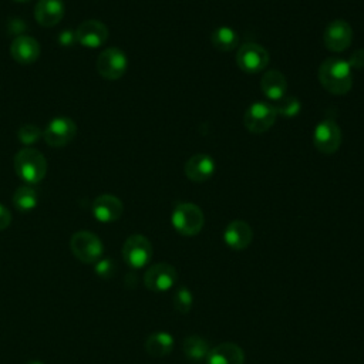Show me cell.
<instances>
[{"mask_svg":"<svg viewBox=\"0 0 364 364\" xmlns=\"http://www.w3.org/2000/svg\"><path fill=\"white\" fill-rule=\"evenodd\" d=\"M341 128L333 118L321 119L313 131V145L324 155H331L341 145Z\"/></svg>","mask_w":364,"mask_h":364,"instance_id":"5b68a950","label":"cell"},{"mask_svg":"<svg viewBox=\"0 0 364 364\" xmlns=\"http://www.w3.org/2000/svg\"><path fill=\"white\" fill-rule=\"evenodd\" d=\"M321 87L334 95H344L353 87L351 67L346 60L327 58L318 67Z\"/></svg>","mask_w":364,"mask_h":364,"instance_id":"6da1fadb","label":"cell"},{"mask_svg":"<svg viewBox=\"0 0 364 364\" xmlns=\"http://www.w3.org/2000/svg\"><path fill=\"white\" fill-rule=\"evenodd\" d=\"M210 43L212 46L222 53L233 51L239 44V36L237 33L228 26H219L216 27L210 34Z\"/></svg>","mask_w":364,"mask_h":364,"instance_id":"44dd1931","label":"cell"},{"mask_svg":"<svg viewBox=\"0 0 364 364\" xmlns=\"http://www.w3.org/2000/svg\"><path fill=\"white\" fill-rule=\"evenodd\" d=\"M77 134L75 122L68 117H55L53 118L46 129L43 131V136L50 146H64L70 144Z\"/></svg>","mask_w":364,"mask_h":364,"instance_id":"8fae6325","label":"cell"},{"mask_svg":"<svg viewBox=\"0 0 364 364\" xmlns=\"http://www.w3.org/2000/svg\"><path fill=\"white\" fill-rule=\"evenodd\" d=\"M14 169L24 182L38 183L47 173V159L40 151L27 146L16 154Z\"/></svg>","mask_w":364,"mask_h":364,"instance_id":"7a4b0ae2","label":"cell"},{"mask_svg":"<svg viewBox=\"0 0 364 364\" xmlns=\"http://www.w3.org/2000/svg\"><path fill=\"white\" fill-rule=\"evenodd\" d=\"M183 353L185 355L192 361H200L206 360V355L209 353V344L205 338L199 336H189L183 340Z\"/></svg>","mask_w":364,"mask_h":364,"instance_id":"cb8c5ba5","label":"cell"},{"mask_svg":"<svg viewBox=\"0 0 364 364\" xmlns=\"http://www.w3.org/2000/svg\"><path fill=\"white\" fill-rule=\"evenodd\" d=\"M13 1H16V3H27L30 0H13Z\"/></svg>","mask_w":364,"mask_h":364,"instance_id":"d6a6232c","label":"cell"},{"mask_svg":"<svg viewBox=\"0 0 364 364\" xmlns=\"http://www.w3.org/2000/svg\"><path fill=\"white\" fill-rule=\"evenodd\" d=\"M267 50L253 41L245 43L236 53L237 67L246 74H257L263 71L269 64Z\"/></svg>","mask_w":364,"mask_h":364,"instance_id":"52a82bcc","label":"cell"},{"mask_svg":"<svg viewBox=\"0 0 364 364\" xmlns=\"http://www.w3.org/2000/svg\"><path fill=\"white\" fill-rule=\"evenodd\" d=\"M185 175L192 182H205L215 173V161L208 154H195L185 164Z\"/></svg>","mask_w":364,"mask_h":364,"instance_id":"9a60e30c","label":"cell"},{"mask_svg":"<svg viewBox=\"0 0 364 364\" xmlns=\"http://www.w3.org/2000/svg\"><path fill=\"white\" fill-rule=\"evenodd\" d=\"M70 247L74 256L82 263H95L101 259L104 246L100 237L88 230H80L73 235Z\"/></svg>","mask_w":364,"mask_h":364,"instance_id":"8992f818","label":"cell"},{"mask_svg":"<svg viewBox=\"0 0 364 364\" xmlns=\"http://www.w3.org/2000/svg\"><path fill=\"white\" fill-rule=\"evenodd\" d=\"M260 88L267 100L279 101L287 91L286 77L279 70H267L260 80Z\"/></svg>","mask_w":364,"mask_h":364,"instance_id":"ffe728a7","label":"cell"},{"mask_svg":"<svg viewBox=\"0 0 364 364\" xmlns=\"http://www.w3.org/2000/svg\"><path fill=\"white\" fill-rule=\"evenodd\" d=\"M274 108H276V112L279 115H282L284 118H293V117H296L300 112L301 104H300L297 97L286 94L283 98H280L277 101Z\"/></svg>","mask_w":364,"mask_h":364,"instance_id":"d4e9b609","label":"cell"},{"mask_svg":"<svg viewBox=\"0 0 364 364\" xmlns=\"http://www.w3.org/2000/svg\"><path fill=\"white\" fill-rule=\"evenodd\" d=\"M63 0H38L34 7V17L43 27H54L64 17Z\"/></svg>","mask_w":364,"mask_h":364,"instance_id":"ac0fdd59","label":"cell"},{"mask_svg":"<svg viewBox=\"0 0 364 364\" xmlns=\"http://www.w3.org/2000/svg\"><path fill=\"white\" fill-rule=\"evenodd\" d=\"M95 273L102 279H109L115 273V263L111 259H100L94 263Z\"/></svg>","mask_w":364,"mask_h":364,"instance_id":"83f0119b","label":"cell"},{"mask_svg":"<svg viewBox=\"0 0 364 364\" xmlns=\"http://www.w3.org/2000/svg\"><path fill=\"white\" fill-rule=\"evenodd\" d=\"M37 191L30 185L18 186L13 195V205L20 212H30L37 206Z\"/></svg>","mask_w":364,"mask_h":364,"instance_id":"603a6c76","label":"cell"},{"mask_svg":"<svg viewBox=\"0 0 364 364\" xmlns=\"http://www.w3.org/2000/svg\"><path fill=\"white\" fill-rule=\"evenodd\" d=\"M353 41L351 26L341 18L333 20L327 24L323 33V44L328 51L341 53L350 47Z\"/></svg>","mask_w":364,"mask_h":364,"instance_id":"30bf717a","label":"cell"},{"mask_svg":"<svg viewBox=\"0 0 364 364\" xmlns=\"http://www.w3.org/2000/svg\"><path fill=\"white\" fill-rule=\"evenodd\" d=\"M350 64L351 68H364V50L360 48V50H355L351 55H350V60L347 61Z\"/></svg>","mask_w":364,"mask_h":364,"instance_id":"f1b7e54d","label":"cell"},{"mask_svg":"<svg viewBox=\"0 0 364 364\" xmlns=\"http://www.w3.org/2000/svg\"><path fill=\"white\" fill-rule=\"evenodd\" d=\"M173 348V337L166 331H155L145 341V350L152 357H165Z\"/></svg>","mask_w":364,"mask_h":364,"instance_id":"7402d4cb","label":"cell"},{"mask_svg":"<svg viewBox=\"0 0 364 364\" xmlns=\"http://www.w3.org/2000/svg\"><path fill=\"white\" fill-rule=\"evenodd\" d=\"M128 67V58L121 48L109 47L100 53L97 58V71L105 80L121 78Z\"/></svg>","mask_w":364,"mask_h":364,"instance_id":"ba28073f","label":"cell"},{"mask_svg":"<svg viewBox=\"0 0 364 364\" xmlns=\"http://www.w3.org/2000/svg\"><path fill=\"white\" fill-rule=\"evenodd\" d=\"M26 364H44V363L37 361V360H31V361H28V363H26Z\"/></svg>","mask_w":364,"mask_h":364,"instance_id":"1f68e13d","label":"cell"},{"mask_svg":"<svg viewBox=\"0 0 364 364\" xmlns=\"http://www.w3.org/2000/svg\"><path fill=\"white\" fill-rule=\"evenodd\" d=\"M10 55L18 64H33L40 55V44L30 36H18L10 44Z\"/></svg>","mask_w":364,"mask_h":364,"instance_id":"2e32d148","label":"cell"},{"mask_svg":"<svg viewBox=\"0 0 364 364\" xmlns=\"http://www.w3.org/2000/svg\"><path fill=\"white\" fill-rule=\"evenodd\" d=\"M253 239L252 228L245 220H232L223 232L225 243L233 250L246 249Z\"/></svg>","mask_w":364,"mask_h":364,"instance_id":"e0dca14e","label":"cell"},{"mask_svg":"<svg viewBox=\"0 0 364 364\" xmlns=\"http://www.w3.org/2000/svg\"><path fill=\"white\" fill-rule=\"evenodd\" d=\"M178 280L176 269L169 263H155L144 274V284L152 291H166Z\"/></svg>","mask_w":364,"mask_h":364,"instance_id":"7c38bea8","label":"cell"},{"mask_svg":"<svg viewBox=\"0 0 364 364\" xmlns=\"http://www.w3.org/2000/svg\"><path fill=\"white\" fill-rule=\"evenodd\" d=\"M245 353L235 343H222L209 350L206 364H243Z\"/></svg>","mask_w":364,"mask_h":364,"instance_id":"d6986e66","label":"cell"},{"mask_svg":"<svg viewBox=\"0 0 364 364\" xmlns=\"http://www.w3.org/2000/svg\"><path fill=\"white\" fill-rule=\"evenodd\" d=\"M276 117L277 112L274 105L264 101H257L250 104L245 111L243 124L249 132L263 134L273 127Z\"/></svg>","mask_w":364,"mask_h":364,"instance_id":"277c9868","label":"cell"},{"mask_svg":"<svg viewBox=\"0 0 364 364\" xmlns=\"http://www.w3.org/2000/svg\"><path fill=\"white\" fill-rule=\"evenodd\" d=\"M11 223V213L10 210L0 203V230H4Z\"/></svg>","mask_w":364,"mask_h":364,"instance_id":"f546056e","label":"cell"},{"mask_svg":"<svg viewBox=\"0 0 364 364\" xmlns=\"http://www.w3.org/2000/svg\"><path fill=\"white\" fill-rule=\"evenodd\" d=\"M75 41V34L74 33H68V31H64V33H61V36H60V43L61 44H64V46H70V44H73Z\"/></svg>","mask_w":364,"mask_h":364,"instance_id":"4dcf8cb0","label":"cell"},{"mask_svg":"<svg viewBox=\"0 0 364 364\" xmlns=\"http://www.w3.org/2000/svg\"><path fill=\"white\" fill-rule=\"evenodd\" d=\"M173 229L182 236H195L198 235L205 223L203 212L199 206L189 202L178 203L171 216Z\"/></svg>","mask_w":364,"mask_h":364,"instance_id":"3957f363","label":"cell"},{"mask_svg":"<svg viewBox=\"0 0 364 364\" xmlns=\"http://www.w3.org/2000/svg\"><path fill=\"white\" fill-rule=\"evenodd\" d=\"M75 41L88 48L101 47L108 38V28L98 20H85L74 31Z\"/></svg>","mask_w":364,"mask_h":364,"instance_id":"4fadbf2b","label":"cell"},{"mask_svg":"<svg viewBox=\"0 0 364 364\" xmlns=\"http://www.w3.org/2000/svg\"><path fill=\"white\" fill-rule=\"evenodd\" d=\"M122 257L128 266L141 269L152 257V245L144 235H131L122 246Z\"/></svg>","mask_w":364,"mask_h":364,"instance_id":"9c48e42d","label":"cell"},{"mask_svg":"<svg viewBox=\"0 0 364 364\" xmlns=\"http://www.w3.org/2000/svg\"><path fill=\"white\" fill-rule=\"evenodd\" d=\"M192 304H193V296L191 290L186 287H179L173 296V306L176 311H179L181 314H186L191 311Z\"/></svg>","mask_w":364,"mask_h":364,"instance_id":"4316f807","label":"cell"},{"mask_svg":"<svg viewBox=\"0 0 364 364\" xmlns=\"http://www.w3.org/2000/svg\"><path fill=\"white\" fill-rule=\"evenodd\" d=\"M17 136L23 145L30 146V145L38 142V139L43 136V131L34 124H24L23 127L18 128Z\"/></svg>","mask_w":364,"mask_h":364,"instance_id":"484cf974","label":"cell"},{"mask_svg":"<svg viewBox=\"0 0 364 364\" xmlns=\"http://www.w3.org/2000/svg\"><path fill=\"white\" fill-rule=\"evenodd\" d=\"M91 210H92L94 218L98 222L111 223V222H115L121 218L122 210H124V205L117 196L109 195V193H104V195H100L94 199Z\"/></svg>","mask_w":364,"mask_h":364,"instance_id":"5bb4252c","label":"cell"}]
</instances>
